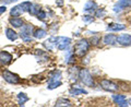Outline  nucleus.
<instances>
[{"label": "nucleus", "mask_w": 131, "mask_h": 107, "mask_svg": "<svg viewBox=\"0 0 131 107\" xmlns=\"http://www.w3.org/2000/svg\"><path fill=\"white\" fill-rule=\"evenodd\" d=\"M60 85H61V82L60 81H51V82H49V83H48L47 88L49 90H52V89L58 88V86H60Z\"/></svg>", "instance_id": "5701e85b"}, {"label": "nucleus", "mask_w": 131, "mask_h": 107, "mask_svg": "<svg viewBox=\"0 0 131 107\" xmlns=\"http://www.w3.org/2000/svg\"><path fill=\"white\" fill-rule=\"evenodd\" d=\"M57 40H58V37L56 36H51L50 38H48L46 42H44V46L46 47L48 50H51L55 47H57Z\"/></svg>", "instance_id": "9d476101"}, {"label": "nucleus", "mask_w": 131, "mask_h": 107, "mask_svg": "<svg viewBox=\"0 0 131 107\" xmlns=\"http://www.w3.org/2000/svg\"><path fill=\"white\" fill-rule=\"evenodd\" d=\"M56 3H57V6L62 7V5H63V1H62V0H56Z\"/></svg>", "instance_id": "c756f323"}, {"label": "nucleus", "mask_w": 131, "mask_h": 107, "mask_svg": "<svg viewBox=\"0 0 131 107\" xmlns=\"http://www.w3.org/2000/svg\"><path fill=\"white\" fill-rule=\"evenodd\" d=\"M105 10L104 9H98L96 12H95V16H97V18H103V16L105 15Z\"/></svg>", "instance_id": "393cba45"}, {"label": "nucleus", "mask_w": 131, "mask_h": 107, "mask_svg": "<svg viewBox=\"0 0 131 107\" xmlns=\"http://www.w3.org/2000/svg\"><path fill=\"white\" fill-rule=\"evenodd\" d=\"M79 78L83 84L88 85V86H94V81H93L92 74L90 73L88 69H81L79 71Z\"/></svg>", "instance_id": "f03ea898"}, {"label": "nucleus", "mask_w": 131, "mask_h": 107, "mask_svg": "<svg viewBox=\"0 0 131 107\" xmlns=\"http://www.w3.org/2000/svg\"><path fill=\"white\" fill-rule=\"evenodd\" d=\"M56 106H72L71 102L66 98H58L56 102Z\"/></svg>", "instance_id": "aec40b11"}, {"label": "nucleus", "mask_w": 131, "mask_h": 107, "mask_svg": "<svg viewBox=\"0 0 131 107\" xmlns=\"http://www.w3.org/2000/svg\"><path fill=\"white\" fill-rule=\"evenodd\" d=\"M6 36H7L8 39L12 40V42L18 38V34H16V33L12 30V28H7V30H6Z\"/></svg>", "instance_id": "2eb2a0df"}, {"label": "nucleus", "mask_w": 131, "mask_h": 107, "mask_svg": "<svg viewBox=\"0 0 131 107\" xmlns=\"http://www.w3.org/2000/svg\"><path fill=\"white\" fill-rule=\"evenodd\" d=\"M39 11H40V6L39 5H31V8H30V10H28V12L33 15H37V13Z\"/></svg>", "instance_id": "412c9836"}, {"label": "nucleus", "mask_w": 131, "mask_h": 107, "mask_svg": "<svg viewBox=\"0 0 131 107\" xmlns=\"http://www.w3.org/2000/svg\"><path fill=\"white\" fill-rule=\"evenodd\" d=\"M46 13H45V12L44 11H42V10H40L39 12H38V13H37V18L39 19V20H43V21H44V20L45 19H46Z\"/></svg>", "instance_id": "bb28decb"}, {"label": "nucleus", "mask_w": 131, "mask_h": 107, "mask_svg": "<svg viewBox=\"0 0 131 107\" xmlns=\"http://www.w3.org/2000/svg\"><path fill=\"white\" fill-rule=\"evenodd\" d=\"M104 43L106 45H115L117 43V36L114 34H107L104 37Z\"/></svg>", "instance_id": "ddd939ff"}, {"label": "nucleus", "mask_w": 131, "mask_h": 107, "mask_svg": "<svg viewBox=\"0 0 131 107\" xmlns=\"http://www.w3.org/2000/svg\"><path fill=\"white\" fill-rule=\"evenodd\" d=\"M24 12H25V11H24L23 7L21 5H19V6H15V7L12 8L11 11H10V14L12 16H20V15H22Z\"/></svg>", "instance_id": "f8f14e48"}, {"label": "nucleus", "mask_w": 131, "mask_h": 107, "mask_svg": "<svg viewBox=\"0 0 131 107\" xmlns=\"http://www.w3.org/2000/svg\"><path fill=\"white\" fill-rule=\"evenodd\" d=\"M125 8H131V0H119L116 5L114 6V11L119 12Z\"/></svg>", "instance_id": "0eeeda50"}, {"label": "nucleus", "mask_w": 131, "mask_h": 107, "mask_svg": "<svg viewBox=\"0 0 131 107\" xmlns=\"http://www.w3.org/2000/svg\"><path fill=\"white\" fill-rule=\"evenodd\" d=\"M113 101L116 103L118 106H127V105H129L128 102L126 101V97L124 95H114L113 96Z\"/></svg>", "instance_id": "9b49d317"}, {"label": "nucleus", "mask_w": 131, "mask_h": 107, "mask_svg": "<svg viewBox=\"0 0 131 107\" xmlns=\"http://www.w3.org/2000/svg\"><path fill=\"white\" fill-rule=\"evenodd\" d=\"M128 104H129V105H131V98H130V100L128 101Z\"/></svg>", "instance_id": "2f4dec72"}, {"label": "nucleus", "mask_w": 131, "mask_h": 107, "mask_svg": "<svg viewBox=\"0 0 131 107\" xmlns=\"http://www.w3.org/2000/svg\"><path fill=\"white\" fill-rule=\"evenodd\" d=\"M70 43H71L70 38L61 36V37H58V40H57V48H58L59 50H64V49L70 45Z\"/></svg>", "instance_id": "423d86ee"}, {"label": "nucleus", "mask_w": 131, "mask_h": 107, "mask_svg": "<svg viewBox=\"0 0 131 107\" xmlns=\"http://www.w3.org/2000/svg\"><path fill=\"white\" fill-rule=\"evenodd\" d=\"M0 1H1V0H0Z\"/></svg>", "instance_id": "473e14b6"}, {"label": "nucleus", "mask_w": 131, "mask_h": 107, "mask_svg": "<svg viewBox=\"0 0 131 107\" xmlns=\"http://www.w3.org/2000/svg\"><path fill=\"white\" fill-rule=\"evenodd\" d=\"M126 28V25L124 24H118V23H112V24H108L107 26V30L108 31H122Z\"/></svg>", "instance_id": "4468645a"}, {"label": "nucleus", "mask_w": 131, "mask_h": 107, "mask_svg": "<svg viewBox=\"0 0 131 107\" xmlns=\"http://www.w3.org/2000/svg\"><path fill=\"white\" fill-rule=\"evenodd\" d=\"M98 42H100V37H97V36H93V37L91 38V43L93 45H97Z\"/></svg>", "instance_id": "cd10ccee"}, {"label": "nucleus", "mask_w": 131, "mask_h": 107, "mask_svg": "<svg viewBox=\"0 0 131 107\" xmlns=\"http://www.w3.org/2000/svg\"><path fill=\"white\" fill-rule=\"evenodd\" d=\"M12 61V55L8 51H0V62L2 65H9Z\"/></svg>", "instance_id": "1a4fd4ad"}, {"label": "nucleus", "mask_w": 131, "mask_h": 107, "mask_svg": "<svg viewBox=\"0 0 131 107\" xmlns=\"http://www.w3.org/2000/svg\"><path fill=\"white\" fill-rule=\"evenodd\" d=\"M6 10H7V8H6L5 6H1V7H0V14L5 13V12H6Z\"/></svg>", "instance_id": "c85d7f7f"}, {"label": "nucleus", "mask_w": 131, "mask_h": 107, "mask_svg": "<svg viewBox=\"0 0 131 107\" xmlns=\"http://www.w3.org/2000/svg\"><path fill=\"white\" fill-rule=\"evenodd\" d=\"M12 1H16V0H6V3H10Z\"/></svg>", "instance_id": "7c9ffc66"}, {"label": "nucleus", "mask_w": 131, "mask_h": 107, "mask_svg": "<svg viewBox=\"0 0 131 107\" xmlns=\"http://www.w3.org/2000/svg\"><path fill=\"white\" fill-rule=\"evenodd\" d=\"M10 24L13 25L14 27H21V26H23V21H22V19H20V18H11Z\"/></svg>", "instance_id": "f3484780"}, {"label": "nucleus", "mask_w": 131, "mask_h": 107, "mask_svg": "<svg viewBox=\"0 0 131 107\" xmlns=\"http://www.w3.org/2000/svg\"><path fill=\"white\" fill-rule=\"evenodd\" d=\"M90 49V43L86 39H80L74 44V47H73V50L74 54L78 57H83L85 54L89 51Z\"/></svg>", "instance_id": "f257e3e1"}, {"label": "nucleus", "mask_w": 131, "mask_h": 107, "mask_svg": "<svg viewBox=\"0 0 131 107\" xmlns=\"http://www.w3.org/2000/svg\"><path fill=\"white\" fill-rule=\"evenodd\" d=\"M18 100H19V105H24V103H26L28 101V97L26 96V94L24 93H20L18 95Z\"/></svg>", "instance_id": "4be33fe9"}, {"label": "nucleus", "mask_w": 131, "mask_h": 107, "mask_svg": "<svg viewBox=\"0 0 131 107\" xmlns=\"http://www.w3.org/2000/svg\"><path fill=\"white\" fill-rule=\"evenodd\" d=\"M101 86L107 92H117L118 91V85L116 83H114L113 81H109L106 79L101 81Z\"/></svg>", "instance_id": "20e7f679"}, {"label": "nucleus", "mask_w": 131, "mask_h": 107, "mask_svg": "<svg viewBox=\"0 0 131 107\" xmlns=\"http://www.w3.org/2000/svg\"><path fill=\"white\" fill-rule=\"evenodd\" d=\"M69 93H70L72 96L79 95V94H88V92L85 91V90H83V89H79V88H72L70 91H69Z\"/></svg>", "instance_id": "6ab92c4d"}, {"label": "nucleus", "mask_w": 131, "mask_h": 107, "mask_svg": "<svg viewBox=\"0 0 131 107\" xmlns=\"http://www.w3.org/2000/svg\"><path fill=\"white\" fill-rule=\"evenodd\" d=\"M60 77H61V72L60 71H56V72H54V74L51 76L49 82H51V81H59L60 80Z\"/></svg>", "instance_id": "b1692460"}, {"label": "nucleus", "mask_w": 131, "mask_h": 107, "mask_svg": "<svg viewBox=\"0 0 131 107\" xmlns=\"http://www.w3.org/2000/svg\"><path fill=\"white\" fill-rule=\"evenodd\" d=\"M33 35H34V37H35V38L40 39V38H43V37H45V36L47 35V32L45 31V30H43V28H37V30H35V31H34Z\"/></svg>", "instance_id": "dca6fc26"}, {"label": "nucleus", "mask_w": 131, "mask_h": 107, "mask_svg": "<svg viewBox=\"0 0 131 107\" xmlns=\"http://www.w3.org/2000/svg\"><path fill=\"white\" fill-rule=\"evenodd\" d=\"M83 21L86 22V23H91L94 21V18L91 15H83Z\"/></svg>", "instance_id": "a878e982"}, {"label": "nucleus", "mask_w": 131, "mask_h": 107, "mask_svg": "<svg viewBox=\"0 0 131 107\" xmlns=\"http://www.w3.org/2000/svg\"><path fill=\"white\" fill-rule=\"evenodd\" d=\"M2 77H3V79H5V81H7L8 83H10V84H18L20 82L19 76H16V74H14V73L8 71V70L3 71Z\"/></svg>", "instance_id": "7ed1b4c3"}, {"label": "nucleus", "mask_w": 131, "mask_h": 107, "mask_svg": "<svg viewBox=\"0 0 131 107\" xmlns=\"http://www.w3.org/2000/svg\"><path fill=\"white\" fill-rule=\"evenodd\" d=\"M33 26L27 24V25H23L22 28H21V32H20V36L22 37L23 40H31V35L33 34Z\"/></svg>", "instance_id": "39448f33"}, {"label": "nucleus", "mask_w": 131, "mask_h": 107, "mask_svg": "<svg viewBox=\"0 0 131 107\" xmlns=\"http://www.w3.org/2000/svg\"><path fill=\"white\" fill-rule=\"evenodd\" d=\"M117 42L121 46H130L131 45V35L129 34H121L117 36Z\"/></svg>", "instance_id": "6e6552de"}, {"label": "nucleus", "mask_w": 131, "mask_h": 107, "mask_svg": "<svg viewBox=\"0 0 131 107\" xmlns=\"http://www.w3.org/2000/svg\"><path fill=\"white\" fill-rule=\"evenodd\" d=\"M97 8V5L94 1H88L84 5V11H93V10H95Z\"/></svg>", "instance_id": "a211bd4d"}]
</instances>
